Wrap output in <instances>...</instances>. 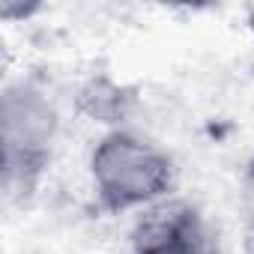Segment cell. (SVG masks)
I'll return each mask as SVG.
<instances>
[{
  "label": "cell",
  "mask_w": 254,
  "mask_h": 254,
  "mask_svg": "<svg viewBox=\"0 0 254 254\" xmlns=\"http://www.w3.org/2000/svg\"><path fill=\"white\" fill-rule=\"evenodd\" d=\"M93 191L114 212L150 209L165 200L174 183L171 159L129 129H111L90 156Z\"/></svg>",
  "instance_id": "cell-1"
},
{
  "label": "cell",
  "mask_w": 254,
  "mask_h": 254,
  "mask_svg": "<svg viewBox=\"0 0 254 254\" xmlns=\"http://www.w3.org/2000/svg\"><path fill=\"white\" fill-rule=\"evenodd\" d=\"M60 117L45 90L33 84H12L0 99V144H3L6 183H30L45 165L57 141Z\"/></svg>",
  "instance_id": "cell-2"
},
{
  "label": "cell",
  "mask_w": 254,
  "mask_h": 254,
  "mask_svg": "<svg viewBox=\"0 0 254 254\" xmlns=\"http://www.w3.org/2000/svg\"><path fill=\"white\" fill-rule=\"evenodd\" d=\"M135 254H209V248L194 212L162 200L144 215Z\"/></svg>",
  "instance_id": "cell-3"
},
{
  "label": "cell",
  "mask_w": 254,
  "mask_h": 254,
  "mask_svg": "<svg viewBox=\"0 0 254 254\" xmlns=\"http://www.w3.org/2000/svg\"><path fill=\"white\" fill-rule=\"evenodd\" d=\"M81 102H84L87 114L102 123H123L126 111H129V96L108 81H93L81 93Z\"/></svg>",
  "instance_id": "cell-4"
},
{
  "label": "cell",
  "mask_w": 254,
  "mask_h": 254,
  "mask_svg": "<svg viewBox=\"0 0 254 254\" xmlns=\"http://www.w3.org/2000/svg\"><path fill=\"white\" fill-rule=\"evenodd\" d=\"M248 27H251V30H254V6H251V9H248Z\"/></svg>",
  "instance_id": "cell-5"
}]
</instances>
